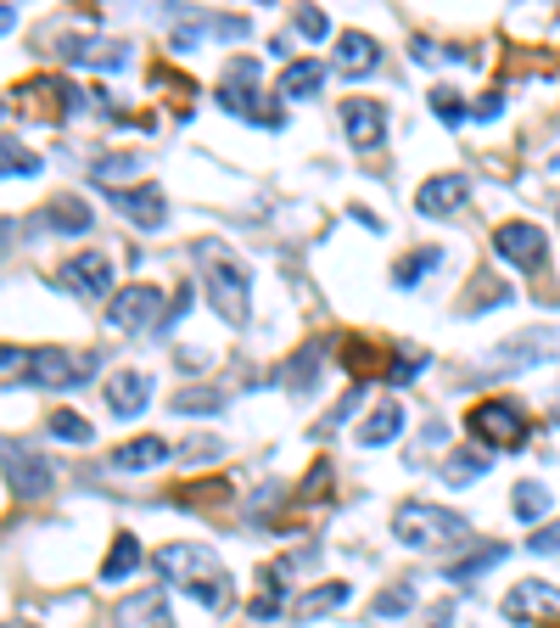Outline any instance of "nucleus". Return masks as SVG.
I'll return each instance as SVG.
<instances>
[{
	"label": "nucleus",
	"mask_w": 560,
	"mask_h": 628,
	"mask_svg": "<svg viewBox=\"0 0 560 628\" xmlns=\"http://www.w3.org/2000/svg\"><path fill=\"white\" fill-rule=\"evenodd\" d=\"M196 264H203V292L224 325H247L252 320V275L247 264L230 253L224 242H196Z\"/></svg>",
	"instance_id": "obj_2"
},
{
	"label": "nucleus",
	"mask_w": 560,
	"mask_h": 628,
	"mask_svg": "<svg viewBox=\"0 0 560 628\" xmlns=\"http://www.w3.org/2000/svg\"><path fill=\"white\" fill-rule=\"evenodd\" d=\"M162 460H169V444H162L157 433H146V438H129V444L113 449V472H152V466H162Z\"/></svg>",
	"instance_id": "obj_18"
},
{
	"label": "nucleus",
	"mask_w": 560,
	"mask_h": 628,
	"mask_svg": "<svg viewBox=\"0 0 560 628\" xmlns=\"http://www.w3.org/2000/svg\"><path fill=\"white\" fill-rule=\"evenodd\" d=\"M0 628H28V623H0Z\"/></svg>",
	"instance_id": "obj_41"
},
{
	"label": "nucleus",
	"mask_w": 560,
	"mask_h": 628,
	"mask_svg": "<svg viewBox=\"0 0 560 628\" xmlns=\"http://www.w3.org/2000/svg\"><path fill=\"white\" fill-rule=\"evenodd\" d=\"M113 258L107 253H95V247H84V253H74L68 264L56 270V286H68L74 297H84V304H95V297H113Z\"/></svg>",
	"instance_id": "obj_7"
},
{
	"label": "nucleus",
	"mask_w": 560,
	"mask_h": 628,
	"mask_svg": "<svg viewBox=\"0 0 560 628\" xmlns=\"http://www.w3.org/2000/svg\"><path fill=\"white\" fill-rule=\"evenodd\" d=\"M342 129L359 152H376L387 136V107L370 102V95H353V102H342Z\"/></svg>",
	"instance_id": "obj_12"
},
{
	"label": "nucleus",
	"mask_w": 560,
	"mask_h": 628,
	"mask_svg": "<svg viewBox=\"0 0 560 628\" xmlns=\"http://www.w3.org/2000/svg\"><path fill=\"white\" fill-rule=\"evenodd\" d=\"M387 376H392V382H415V376H420V359H399Z\"/></svg>",
	"instance_id": "obj_38"
},
{
	"label": "nucleus",
	"mask_w": 560,
	"mask_h": 628,
	"mask_svg": "<svg viewBox=\"0 0 560 628\" xmlns=\"http://www.w3.org/2000/svg\"><path fill=\"white\" fill-rule=\"evenodd\" d=\"M0 113H6V102H0Z\"/></svg>",
	"instance_id": "obj_42"
},
{
	"label": "nucleus",
	"mask_w": 560,
	"mask_h": 628,
	"mask_svg": "<svg viewBox=\"0 0 560 628\" xmlns=\"http://www.w3.org/2000/svg\"><path fill=\"white\" fill-rule=\"evenodd\" d=\"M51 438H62V444H90V421L74 415V410H56V415H51Z\"/></svg>",
	"instance_id": "obj_32"
},
{
	"label": "nucleus",
	"mask_w": 560,
	"mask_h": 628,
	"mask_svg": "<svg viewBox=\"0 0 560 628\" xmlns=\"http://www.w3.org/2000/svg\"><path fill=\"white\" fill-rule=\"evenodd\" d=\"M62 56H68V62H90V68H123V46L118 40H62Z\"/></svg>",
	"instance_id": "obj_21"
},
{
	"label": "nucleus",
	"mask_w": 560,
	"mask_h": 628,
	"mask_svg": "<svg viewBox=\"0 0 560 628\" xmlns=\"http://www.w3.org/2000/svg\"><path fill=\"white\" fill-rule=\"evenodd\" d=\"M505 113V102H499V95H482V102H477V118L487 124V118H499Z\"/></svg>",
	"instance_id": "obj_39"
},
{
	"label": "nucleus",
	"mask_w": 560,
	"mask_h": 628,
	"mask_svg": "<svg viewBox=\"0 0 560 628\" xmlns=\"http://www.w3.org/2000/svg\"><path fill=\"white\" fill-rule=\"evenodd\" d=\"M493 247H499V258L516 264V270H538V264L549 258V236L533 219H505L499 230H493Z\"/></svg>",
	"instance_id": "obj_10"
},
{
	"label": "nucleus",
	"mask_w": 560,
	"mask_h": 628,
	"mask_svg": "<svg viewBox=\"0 0 560 628\" xmlns=\"http://www.w3.org/2000/svg\"><path fill=\"white\" fill-rule=\"evenodd\" d=\"M90 376H95L90 354H68V348H35V354H28V382H35V387L62 393V387H84Z\"/></svg>",
	"instance_id": "obj_6"
},
{
	"label": "nucleus",
	"mask_w": 560,
	"mask_h": 628,
	"mask_svg": "<svg viewBox=\"0 0 560 628\" xmlns=\"http://www.w3.org/2000/svg\"><path fill=\"white\" fill-rule=\"evenodd\" d=\"M107 196H113V208L129 214L141 230H157L162 219H169V203H162L157 185H118V191H107Z\"/></svg>",
	"instance_id": "obj_15"
},
{
	"label": "nucleus",
	"mask_w": 560,
	"mask_h": 628,
	"mask_svg": "<svg viewBox=\"0 0 560 628\" xmlns=\"http://www.w3.org/2000/svg\"><path fill=\"white\" fill-rule=\"evenodd\" d=\"M113 628H180V623H174L169 594H162V589H135V594H123V601H118Z\"/></svg>",
	"instance_id": "obj_11"
},
{
	"label": "nucleus",
	"mask_w": 560,
	"mask_h": 628,
	"mask_svg": "<svg viewBox=\"0 0 560 628\" xmlns=\"http://www.w3.org/2000/svg\"><path fill=\"white\" fill-rule=\"evenodd\" d=\"M0 175H12V180H35V175H40V157L28 152L23 141H6V136H0Z\"/></svg>",
	"instance_id": "obj_26"
},
{
	"label": "nucleus",
	"mask_w": 560,
	"mask_h": 628,
	"mask_svg": "<svg viewBox=\"0 0 560 628\" xmlns=\"http://www.w3.org/2000/svg\"><path fill=\"white\" fill-rule=\"evenodd\" d=\"M466 196H471V180H466V175H438V180H426V185L415 191V208H420L426 219H448V214L466 208Z\"/></svg>",
	"instance_id": "obj_14"
},
{
	"label": "nucleus",
	"mask_w": 560,
	"mask_h": 628,
	"mask_svg": "<svg viewBox=\"0 0 560 628\" xmlns=\"http://www.w3.org/2000/svg\"><path fill=\"white\" fill-rule=\"evenodd\" d=\"M392 539L404 550H454L471 539V522L459 511H443V505H426V500H404L392 511Z\"/></svg>",
	"instance_id": "obj_3"
},
{
	"label": "nucleus",
	"mask_w": 560,
	"mask_h": 628,
	"mask_svg": "<svg viewBox=\"0 0 560 628\" xmlns=\"http://www.w3.org/2000/svg\"><path fill=\"white\" fill-rule=\"evenodd\" d=\"M298 35H303V40H325V35H331V23H325V12L303 7V12H298Z\"/></svg>",
	"instance_id": "obj_36"
},
{
	"label": "nucleus",
	"mask_w": 560,
	"mask_h": 628,
	"mask_svg": "<svg viewBox=\"0 0 560 628\" xmlns=\"http://www.w3.org/2000/svg\"><path fill=\"white\" fill-rule=\"evenodd\" d=\"M0 472H6L17 500H45L51 483H56L51 466H45V454H35L28 444H0Z\"/></svg>",
	"instance_id": "obj_8"
},
{
	"label": "nucleus",
	"mask_w": 560,
	"mask_h": 628,
	"mask_svg": "<svg viewBox=\"0 0 560 628\" xmlns=\"http://www.w3.org/2000/svg\"><path fill=\"white\" fill-rule=\"evenodd\" d=\"M135 567H141V539L135 534H118L113 550L102 555V584H123Z\"/></svg>",
	"instance_id": "obj_22"
},
{
	"label": "nucleus",
	"mask_w": 560,
	"mask_h": 628,
	"mask_svg": "<svg viewBox=\"0 0 560 628\" xmlns=\"http://www.w3.org/2000/svg\"><path fill=\"white\" fill-rule=\"evenodd\" d=\"M526 550H538V555H549V550H560V522H549V527H538L533 534V544Z\"/></svg>",
	"instance_id": "obj_37"
},
{
	"label": "nucleus",
	"mask_w": 560,
	"mask_h": 628,
	"mask_svg": "<svg viewBox=\"0 0 560 628\" xmlns=\"http://www.w3.org/2000/svg\"><path fill=\"white\" fill-rule=\"evenodd\" d=\"M487 466H493V454H454V460H443V483L448 488H466V483L487 477Z\"/></svg>",
	"instance_id": "obj_28"
},
{
	"label": "nucleus",
	"mask_w": 560,
	"mask_h": 628,
	"mask_svg": "<svg viewBox=\"0 0 560 628\" xmlns=\"http://www.w3.org/2000/svg\"><path fill=\"white\" fill-rule=\"evenodd\" d=\"M466 433H471L482 449H516V444L526 438V421H521L516 405L487 399V405H471V410H466Z\"/></svg>",
	"instance_id": "obj_5"
},
{
	"label": "nucleus",
	"mask_w": 560,
	"mask_h": 628,
	"mask_svg": "<svg viewBox=\"0 0 560 628\" xmlns=\"http://www.w3.org/2000/svg\"><path fill=\"white\" fill-rule=\"evenodd\" d=\"M499 561H505V544H487V550L466 555V561H448V578H454V584H471L477 573H487V567H499Z\"/></svg>",
	"instance_id": "obj_29"
},
{
	"label": "nucleus",
	"mask_w": 560,
	"mask_h": 628,
	"mask_svg": "<svg viewBox=\"0 0 560 628\" xmlns=\"http://www.w3.org/2000/svg\"><path fill=\"white\" fill-rule=\"evenodd\" d=\"M544 612L560 617V589H549V584H538V578H526V584H516V589L505 594V617H510V623H533V617H544Z\"/></svg>",
	"instance_id": "obj_16"
},
{
	"label": "nucleus",
	"mask_w": 560,
	"mask_h": 628,
	"mask_svg": "<svg viewBox=\"0 0 560 628\" xmlns=\"http://www.w3.org/2000/svg\"><path fill=\"white\" fill-rule=\"evenodd\" d=\"M12 23H17V12H12V7H0V35H6Z\"/></svg>",
	"instance_id": "obj_40"
},
{
	"label": "nucleus",
	"mask_w": 560,
	"mask_h": 628,
	"mask_svg": "<svg viewBox=\"0 0 560 628\" xmlns=\"http://www.w3.org/2000/svg\"><path fill=\"white\" fill-rule=\"evenodd\" d=\"M157 578L180 594H191V601L208 606V612L230 606V573L208 544H162L157 550Z\"/></svg>",
	"instance_id": "obj_1"
},
{
	"label": "nucleus",
	"mask_w": 560,
	"mask_h": 628,
	"mask_svg": "<svg viewBox=\"0 0 560 628\" xmlns=\"http://www.w3.org/2000/svg\"><path fill=\"white\" fill-rule=\"evenodd\" d=\"M549 505H555V494H549L544 483H533V477L510 488V511H516V522H544Z\"/></svg>",
	"instance_id": "obj_23"
},
{
	"label": "nucleus",
	"mask_w": 560,
	"mask_h": 628,
	"mask_svg": "<svg viewBox=\"0 0 560 628\" xmlns=\"http://www.w3.org/2000/svg\"><path fill=\"white\" fill-rule=\"evenodd\" d=\"M399 433H404V405L381 399V405L365 415V426H359V444H365V449H381V444H392Z\"/></svg>",
	"instance_id": "obj_19"
},
{
	"label": "nucleus",
	"mask_w": 560,
	"mask_h": 628,
	"mask_svg": "<svg viewBox=\"0 0 560 628\" xmlns=\"http://www.w3.org/2000/svg\"><path fill=\"white\" fill-rule=\"evenodd\" d=\"M353 601V589L337 578V584H314V589H303L298 601H291V623H314V617H331V612H342Z\"/></svg>",
	"instance_id": "obj_17"
},
{
	"label": "nucleus",
	"mask_w": 560,
	"mask_h": 628,
	"mask_svg": "<svg viewBox=\"0 0 560 628\" xmlns=\"http://www.w3.org/2000/svg\"><path fill=\"white\" fill-rule=\"evenodd\" d=\"M432 113H438L443 124H466V118H471V102H466L454 85H438V90H432Z\"/></svg>",
	"instance_id": "obj_30"
},
{
	"label": "nucleus",
	"mask_w": 560,
	"mask_h": 628,
	"mask_svg": "<svg viewBox=\"0 0 560 628\" xmlns=\"http://www.w3.org/2000/svg\"><path fill=\"white\" fill-rule=\"evenodd\" d=\"M107 320L118 332H146V325H162V292L135 281V286H118L113 304H107Z\"/></svg>",
	"instance_id": "obj_9"
},
{
	"label": "nucleus",
	"mask_w": 560,
	"mask_h": 628,
	"mask_svg": "<svg viewBox=\"0 0 560 628\" xmlns=\"http://www.w3.org/2000/svg\"><path fill=\"white\" fill-rule=\"evenodd\" d=\"M12 382H28V354L0 343V387H12Z\"/></svg>",
	"instance_id": "obj_34"
},
{
	"label": "nucleus",
	"mask_w": 560,
	"mask_h": 628,
	"mask_svg": "<svg viewBox=\"0 0 560 628\" xmlns=\"http://www.w3.org/2000/svg\"><path fill=\"white\" fill-rule=\"evenodd\" d=\"M438 264H443V253H438V247H415L409 258L392 264V286H415L426 270H438Z\"/></svg>",
	"instance_id": "obj_27"
},
{
	"label": "nucleus",
	"mask_w": 560,
	"mask_h": 628,
	"mask_svg": "<svg viewBox=\"0 0 560 628\" xmlns=\"http://www.w3.org/2000/svg\"><path fill=\"white\" fill-rule=\"evenodd\" d=\"M320 85H325L320 62H291V68L281 74V95H286V102H303V95H314Z\"/></svg>",
	"instance_id": "obj_25"
},
{
	"label": "nucleus",
	"mask_w": 560,
	"mask_h": 628,
	"mask_svg": "<svg viewBox=\"0 0 560 628\" xmlns=\"http://www.w3.org/2000/svg\"><path fill=\"white\" fill-rule=\"evenodd\" d=\"M102 399H107V410H113L118 421H135V415L152 405V376H141V371H113V376L102 382Z\"/></svg>",
	"instance_id": "obj_13"
},
{
	"label": "nucleus",
	"mask_w": 560,
	"mask_h": 628,
	"mask_svg": "<svg viewBox=\"0 0 560 628\" xmlns=\"http://www.w3.org/2000/svg\"><path fill=\"white\" fill-rule=\"evenodd\" d=\"M286 382H291V393H309V387L320 382V348H314V343L298 354V371H291Z\"/></svg>",
	"instance_id": "obj_35"
},
{
	"label": "nucleus",
	"mask_w": 560,
	"mask_h": 628,
	"mask_svg": "<svg viewBox=\"0 0 560 628\" xmlns=\"http://www.w3.org/2000/svg\"><path fill=\"white\" fill-rule=\"evenodd\" d=\"M409 606H415V594H409V589L399 584V589H387V594H376V601H370V617H376V623H381V617H404Z\"/></svg>",
	"instance_id": "obj_33"
},
{
	"label": "nucleus",
	"mask_w": 560,
	"mask_h": 628,
	"mask_svg": "<svg viewBox=\"0 0 560 628\" xmlns=\"http://www.w3.org/2000/svg\"><path fill=\"white\" fill-rule=\"evenodd\" d=\"M219 405H224V399H219V387H185L180 399H174L180 415H219Z\"/></svg>",
	"instance_id": "obj_31"
},
{
	"label": "nucleus",
	"mask_w": 560,
	"mask_h": 628,
	"mask_svg": "<svg viewBox=\"0 0 560 628\" xmlns=\"http://www.w3.org/2000/svg\"><path fill=\"white\" fill-rule=\"evenodd\" d=\"M376 62H381V51H376V40L370 35H359V28H348V35H337V68L342 74H370L376 68Z\"/></svg>",
	"instance_id": "obj_20"
},
{
	"label": "nucleus",
	"mask_w": 560,
	"mask_h": 628,
	"mask_svg": "<svg viewBox=\"0 0 560 628\" xmlns=\"http://www.w3.org/2000/svg\"><path fill=\"white\" fill-rule=\"evenodd\" d=\"M40 225H56V230H68V236L90 230V208H84V196H51V208L40 214Z\"/></svg>",
	"instance_id": "obj_24"
},
{
	"label": "nucleus",
	"mask_w": 560,
	"mask_h": 628,
	"mask_svg": "<svg viewBox=\"0 0 560 628\" xmlns=\"http://www.w3.org/2000/svg\"><path fill=\"white\" fill-rule=\"evenodd\" d=\"M560 359V332L555 325H526V332L505 337L499 348L487 354L482 376H510V371H533V366H555Z\"/></svg>",
	"instance_id": "obj_4"
}]
</instances>
